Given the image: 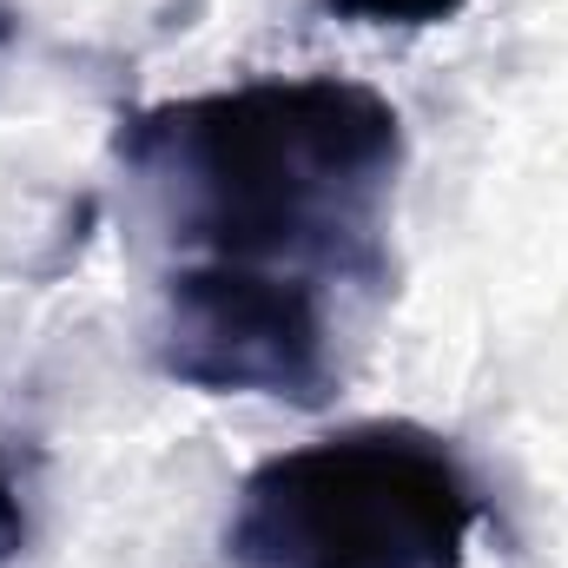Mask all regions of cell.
Returning a JSON list of instances; mask_svg holds the SVG:
<instances>
[{
	"label": "cell",
	"mask_w": 568,
	"mask_h": 568,
	"mask_svg": "<svg viewBox=\"0 0 568 568\" xmlns=\"http://www.w3.org/2000/svg\"><path fill=\"white\" fill-rule=\"evenodd\" d=\"M20 542H27V516H20V489H13L7 456H0V568L20 556Z\"/></svg>",
	"instance_id": "5"
},
{
	"label": "cell",
	"mask_w": 568,
	"mask_h": 568,
	"mask_svg": "<svg viewBox=\"0 0 568 568\" xmlns=\"http://www.w3.org/2000/svg\"><path fill=\"white\" fill-rule=\"evenodd\" d=\"M397 113L344 80H258L133 126L126 159L165 192L179 239L272 265L331 252L397 172Z\"/></svg>",
	"instance_id": "1"
},
{
	"label": "cell",
	"mask_w": 568,
	"mask_h": 568,
	"mask_svg": "<svg viewBox=\"0 0 568 568\" xmlns=\"http://www.w3.org/2000/svg\"><path fill=\"white\" fill-rule=\"evenodd\" d=\"M331 13L357 27H443L463 13V0H331Z\"/></svg>",
	"instance_id": "4"
},
{
	"label": "cell",
	"mask_w": 568,
	"mask_h": 568,
	"mask_svg": "<svg viewBox=\"0 0 568 568\" xmlns=\"http://www.w3.org/2000/svg\"><path fill=\"white\" fill-rule=\"evenodd\" d=\"M476 489L417 429H344L272 456L225 529L239 568H456Z\"/></svg>",
	"instance_id": "2"
},
{
	"label": "cell",
	"mask_w": 568,
	"mask_h": 568,
	"mask_svg": "<svg viewBox=\"0 0 568 568\" xmlns=\"http://www.w3.org/2000/svg\"><path fill=\"white\" fill-rule=\"evenodd\" d=\"M159 364L179 384L219 397L317 404L331 384V331L304 278L245 258H212L179 272L165 291Z\"/></svg>",
	"instance_id": "3"
}]
</instances>
